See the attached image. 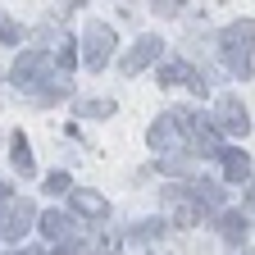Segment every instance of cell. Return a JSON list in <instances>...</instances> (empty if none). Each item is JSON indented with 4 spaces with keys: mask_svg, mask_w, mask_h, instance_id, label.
<instances>
[{
    "mask_svg": "<svg viewBox=\"0 0 255 255\" xmlns=\"http://www.w3.org/2000/svg\"><path fill=\"white\" fill-rule=\"evenodd\" d=\"M14 87L18 91H27V96H41L46 87H50V78H55V59H50V50H23L18 59H14Z\"/></svg>",
    "mask_w": 255,
    "mask_h": 255,
    "instance_id": "obj_2",
    "label": "cell"
},
{
    "mask_svg": "<svg viewBox=\"0 0 255 255\" xmlns=\"http://www.w3.org/2000/svg\"><path fill=\"white\" fill-rule=\"evenodd\" d=\"M219 237L228 242V246H242L246 242V214L242 210H223L219 214Z\"/></svg>",
    "mask_w": 255,
    "mask_h": 255,
    "instance_id": "obj_13",
    "label": "cell"
},
{
    "mask_svg": "<svg viewBox=\"0 0 255 255\" xmlns=\"http://www.w3.org/2000/svg\"><path fill=\"white\" fill-rule=\"evenodd\" d=\"M119 251H123V242L114 233H105V228H96L91 237H82V255H119Z\"/></svg>",
    "mask_w": 255,
    "mask_h": 255,
    "instance_id": "obj_15",
    "label": "cell"
},
{
    "mask_svg": "<svg viewBox=\"0 0 255 255\" xmlns=\"http://www.w3.org/2000/svg\"><path fill=\"white\" fill-rule=\"evenodd\" d=\"M159 87H191L196 96H205L210 91V78L196 73L187 59H164V64H159Z\"/></svg>",
    "mask_w": 255,
    "mask_h": 255,
    "instance_id": "obj_5",
    "label": "cell"
},
{
    "mask_svg": "<svg viewBox=\"0 0 255 255\" xmlns=\"http://www.w3.org/2000/svg\"><path fill=\"white\" fill-rule=\"evenodd\" d=\"M246 205H255V182H246Z\"/></svg>",
    "mask_w": 255,
    "mask_h": 255,
    "instance_id": "obj_24",
    "label": "cell"
},
{
    "mask_svg": "<svg viewBox=\"0 0 255 255\" xmlns=\"http://www.w3.org/2000/svg\"><path fill=\"white\" fill-rule=\"evenodd\" d=\"M182 191H187V196L201 205V214L223 205V191H219V182H205V178H196V182H182Z\"/></svg>",
    "mask_w": 255,
    "mask_h": 255,
    "instance_id": "obj_10",
    "label": "cell"
},
{
    "mask_svg": "<svg viewBox=\"0 0 255 255\" xmlns=\"http://www.w3.org/2000/svg\"><path fill=\"white\" fill-rule=\"evenodd\" d=\"M50 59H55V69H59L64 78H69V69L78 64V41H59V50H55Z\"/></svg>",
    "mask_w": 255,
    "mask_h": 255,
    "instance_id": "obj_17",
    "label": "cell"
},
{
    "mask_svg": "<svg viewBox=\"0 0 255 255\" xmlns=\"http://www.w3.org/2000/svg\"><path fill=\"white\" fill-rule=\"evenodd\" d=\"M9 164H14L23 178L37 173V159H32V146H27V137H23V132H14V137H9Z\"/></svg>",
    "mask_w": 255,
    "mask_h": 255,
    "instance_id": "obj_14",
    "label": "cell"
},
{
    "mask_svg": "<svg viewBox=\"0 0 255 255\" xmlns=\"http://www.w3.org/2000/svg\"><path fill=\"white\" fill-rule=\"evenodd\" d=\"M82 64L91 73H101L105 64H110V55H114V27L110 23H87V32H82Z\"/></svg>",
    "mask_w": 255,
    "mask_h": 255,
    "instance_id": "obj_3",
    "label": "cell"
},
{
    "mask_svg": "<svg viewBox=\"0 0 255 255\" xmlns=\"http://www.w3.org/2000/svg\"><path fill=\"white\" fill-rule=\"evenodd\" d=\"M214 132H228V137H246L251 132V114L242 105V96H219L214 101Z\"/></svg>",
    "mask_w": 255,
    "mask_h": 255,
    "instance_id": "obj_4",
    "label": "cell"
},
{
    "mask_svg": "<svg viewBox=\"0 0 255 255\" xmlns=\"http://www.w3.org/2000/svg\"><path fill=\"white\" fill-rule=\"evenodd\" d=\"M219 55L233 78H251V55H255V18H237L219 32Z\"/></svg>",
    "mask_w": 255,
    "mask_h": 255,
    "instance_id": "obj_1",
    "label": "cell"
},
{
    "mask_svg": "<svg viewBox=\"0 0 255 255\" xmlns=\"http://www.w3.org/2000/svg\"><path fill=\"white\" fill-rule=\"evenodd\" d=\"M173 137H178V132H173V123H169V114H164V119H155V123H150V132H146V141H150L155 150H164V146H173Z\"/></svg>",
    "mask_w": 255,
    "mask_h": 255,
    "instance_id": "obj_16",
    "label": "cell"
},
{
    "mask_svg": "<svg viewBox=\"0 0 255 255\" xmlns=\"http://www.w3.org/2000/svg\"><path fill=\"white\" fill-rule=\"evenodd\" d=\"M0 41H5V46H18V41H23V32H18L14 18H0Z\"/></svg>",
    "mask_w": 255,
    "mask_h": 255,
    "instance_id": "obj_21",
    "label": "cell"
},
{
    "mask_svg": "<svg viewBox=\"0 0 255 255\" xmlns=\"http://www.w3.org/2000/svg\"><path fill=\"white\" fill-rule=\"evenodd\" d=\"M32 223H37V205L23 201V196H14V205H9V223H5V237L18 242L23 233H32Z\"/></svg>",
    "mask_w": 255,
    "mask_h": 255,
    "instance_id": "obj_9",
    "label": "cell"
},
{
    "mask_svg": "<svg viewBox=\"0 0 255 255\" xmlns=\"http://www.w3.org/2000/svg\"><path fill=\"white\" fill-rule=\"evenodd\" d=\"M23 255H41V251H32V246H27V251H23Z\"/></svg>",
    "mask_w": 255,
    "mask_h": 255,
    "instance_id": "obj_25",
    "label": "cell"
},
{
    "mask_svg": "<svg viewBox=\"0 0 255 255\" xmlns=\"http://www.w3.org/2000/svg\"><path fill=\"white\" fill-rule=\"evenodd\" d=\"M159 233H164V219H146V223H137V228H132L137 242H150V237H159Z\"/></svg>",
    "mask_w": 255,
    "mask_h": 255,
    "instance_id": "obj_18",
    "label": "cell"
},
{
    "mask_svg": "<svg viewBox=\"0 0 255 255\" xmlns=\"http://www.w3.org/2000/svg\"><path fill=\"white\" fill-rule=\"evenodd\" d=\"M9 205H14V196H9V201H0V237H5V223H9Z\"/></svg>",
    "mask_w": 255,
    "mask_h": 255,
    "instance_id": "obj_23",
    "label": "cell"
},
{
    "mask_svg": "<svg viewBox=\"0 0 255 255\" xmlns=\"http://www.w3.org/2000/svg\"><path fill=\"white\" fill-rule=\"evenodd\" d=\"M219 164H223V178L228 182H246L251 178V155L246 150H219Z\"/></svg>",
    "mask_w": 255,
    "mask_h": 255,
    "instance_id": "obj_12",
    "label": "cell"
},
{
    "mask_svg": "<svg viewBox=\"0 0 255 255\" xmlns=\"http://www.w3.org/2000/svg\"><path fill=\"white\" fill-rule=\"evenodd\" d=\"M78 114H82V119H96V114H114V101H82V105H78Z\"/></svg>",
    "mask_w": 255,
    "mask_h": 255,
    "instance_id": "obj_19",
    "label": "cell"
},
{
    "mask_svg": "<svg viewBox=\"0 0 255 255\" xmlns=\"http://www.w3.org/2000/svg\"><path fill=\"white\" fill-rule=\"evenodd\" d=\"M69 205L82 214V219H110V201L101 196V191H91V187H78V191H69Z\"/></svg>",
    "mask_w": 255,
    "mask_h": 255,
    "instance_id": "obj_8",
    "label": "cell"
},
{
    "mask_svg": "<svg viewBox=\"0 0 255 255\" xmlns=\"http://www.w3.org/2000/svg\"><path fill=\"white\" fill-rule=\"evenodd\" d=\"M46 191H55V196H59V191H73V178L64 173V169H55V173L46 178Z\"/></svg>",
    "mask_w": 255,
    "mask_h": 255,
    "instance_id": "obj_20",
    "label": "cell"
},
{
    "mask_svg": "<svg viewBox=\"0 0 255 255\" xmlns=\"http://www.w3.org/2000/svg\"><path fill=\"white\" fill-rule=\"evenodd\" d=\"M150 9H155V14H164V18H173V14H178L182 5H178V0H155V5H150Z\"/></svg>",
    "mask_w": 255,
    "mask_h": 255,
    "instance_id": "obj_22",
    "label": "cell"
},
{
    "mask_svg": "<svg viewBox=\"0 0 255 255\" xmlns=\"http://www.w3.org/2000/svg\"><path fill=\"white\" fill-rule=\"evenodd\" d=\"M159 55H164V41H159L155 37V32H146V37L132 46V50H128L123 59H119V69L128 73V78H132V73H141V69H150V64L159 59Z\"/></svg>",
    "mask_w": 255,
    "mask_h": 255,
    "instance_id": "obj_6",
    "label": "cell"
},
{
    "mask_svg": "<svg viewBox=\"0 0 255 255\" xmlns=\"http://www.w3.org/2000/svg\"><path fill=\"white\" fill-rule=\"evenodd\" d=\"M164 210H169V223H173V228H196V223L205 219V214H201V205L191 201L182 187H169V196H164Z\"/></svg>",
    "mask_w": 255,
    "mask_h": 255,
    "instance_id": "obj_7",
    "label": "cell"
},
{
    "mask_svg": "<svg viewBox=\"0 0 255 255\" xmlns=\"http://www.w3.org/2000/svg\"><path fill=\"white\" fill-rule=\"evenodd\" d=\"M37 223H41V233H46L50 242H69V237H73V219L59 214V210H41Z\"/></svg>",
    "mask_w": 255,
    "mask_h": 255,
    "instance_id": "obj_11",
    "label": "cell"
}]
</instances>
